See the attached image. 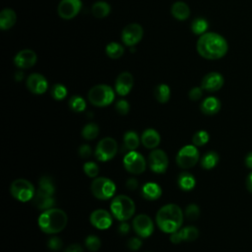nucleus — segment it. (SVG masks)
Listing matches in <instances>:
<instances>
[{
	"label": "nucleus",
	"mask_w": 252,
	"mask_h": 252,
	"mask_svg": "<svg viewBox=\"0 0 252 252\" xmlns=\"http://www.w3.org/2000/svg\"><path fill=\"white\" fill-rule=\"evenodd\" d=\"M142 196L150 201H155L161 196V188L156 182H147L142 186Z\"/></svg>",
	"instance_id": "obj_23"
},
{
	"label": "nucleus",
	"mask_w": 252,
	"mask_h": 252,
	"mask_svg": "<svg viewBox=\"0 0 252 252\" xmlns=\"http://www.w3.org/2000/svg\"><path fill=\"white\" fill-rule=\"evenodd\" d=\"M180 231L184 241H194L199 236V230L195 226H185Z\"/></svg>",
	"instance_id": "obj_36"
},
{
	"label": "nucleus",
	"mask_w": 252,
	"mask_h": 252,
	"mask_svg": "<svg viewBox=\"0 0 252 252\" xmlns=\"http://www.w3.org/2000/svg\"><path fill=\"white\" fill-rule=\"evenodd\" d=\"M32 200V204L34 205V207L37 208L38 210H42V211L51 209L55 204V199H54L53 195L42 192L39 189H37V191L35 192V194Z\"/></svg>",
	"instance_id": "obj_20"
},
{
	"label": "nucleus",
	"mask_w": 252,
	"mask_h": 252,
	"mask_svg": "<svg viewBox=\"0 0 252 252\" xmlns=\"http://www.w3.org/2000/svg\"><path fill=\"white\" fill-rule=\"evenodd\" d=\"M200 216V209L195 204H190L185 209V217L189 220H195Z\"/></svg>",
	"instance_id": "obj_40"
},
{
	"label": "nucleus",
	"mask_w": 252,
	"mask_h": 252,
	"mask_svg": "<svg viewBox=\"0 0 252 252\" xmlns=\"http://www.w3.org/2000/svg\"><path fill=\"white\" fill-rule=\"evenodd\" d=\"M15 78H16V80H17V81H21V80L23 79V73H22V72H18V73H16Z\"/></svg>",
	"instance_id": "obj_53"
},
{
	"label": "nucleus",
	"mask_w": 252,
	"mask_h": 252,
	"mask_svg": "<svg viewBox=\"0 0 252 252\" xmlns=\"http://www.w3.org/2000/svg\"><path fill=\"white\" fill-rule=\"evenodd\" d=\"M123 165L125 169L132 174H140L146 169V160L144 157L135 151H130L124 156Z\"/></svg>",
	"instance_id": "obj_10"
},
{
	"label": "nucleus",
	"mask_w": 252,
	"mask_h": 252,
	"mask_svg": "<svg viewBox=\"0 0 252 252\" xmlns=\"http://www.w3.org/2000/svg\"><path fill=\"white\" fill-rule=\"evenodd\" d=\"M110 211L115 219L120 221H125L133 217L135 213V204L130 197L126 195H118L112 200Z\"/></svg>",
	"instance_id": "obj_4"
},
{
	"label": "nucleus",
	"mask_w": 252,
	"mask_h": 252,
	"mask_svg": "<svg viewBox=\"0 0 252 252\" xmlns=\"http://www.w3.org/2000/svg\"><path fill=\"white\" fill-rule=\"evenodd\" d=\"M156 220L161 231L172 233L181 227L183 221L182 210L175 204L164 205L157 213Z\"/></svg>",
	"instance_id": "obj_2"
},
{
	"label": "nucleus",
	"mask_w": 252,
	"mask_h": 252,
	"mask_svg": "<svg viewBox=\"0 0 252 252\" xmlns=\"http://www.w3.org/2000/svg\"><path fill=\"white\" fill-rule=\"evenodd\" d=\"M245 185H246L247 190H248L250 193H252V171L247 175L246 180H245Z\"/></svg>",
	"instance_id": "obj_52"
},
{
	"label": "nucleus",
	"mask_w": 252,
	"mask_h": 252,
	"mask_svg": "<svg viewBox=\"0 0 252 252\" xmlns=\"http://www.w3.org/2000/svg\"><path fill=\"white\" fill-rule=\"evenodd\" d=\"M84 172L89 176V177H96L98 174V166L95 162L94 161H87L84 166H83Z\"/></svg>",
	"instance_id": "obj_41"
},
{
	"label": "nucleus",
	"mask_w": 252,
	"mask_h": 252,
	"mask_svg": "<svg viewBox=\"0 0 252 252\" xmlns=\"http://www.w3.org/2000/svg\"><path fill=\"white\" fill-rule=\"evenodd\" d=\"M199 160V151L195 145H186L181 148L176 156V163L181 168H190Z\"/></svg>",
	"instance_id": "obj_9"
},
{
	"label": "nucleus",
	"mask_w": 252,
	"mask_h": 252,
	"mask_svg": "<svg viewBox=\"0 0 252 252\" xmlns=\"http://www.w3.org/2000/svg\"><path fill=\"white\" fill-rule=\"evenodd\" d=\"M220 106H221V103H220V101L218 97L208 96L202 101V103L200 105V108H201V111L204 114L214 115V114H217L220 111Z\"/></svg>",
	"instance_id": "obj_22"
},
{
	"label": "nucleus",
	"mask_w": 252,
	"mask_h": 252,
	"mask_svg": "<svg viewBox=\"0 0 252 252\" xmlns=\"http://www.w3.org/2000/svg\"><path fill=\"white\" fill-rule=\"evenodd\" d=\"M85 244H86V247L92 251V252H95L99 249L100 247V239L96 236V235H89L87 236L86 240H85Z\"/></svg>",
	"instance_id": "obj_39"
},
{
	"label": "nucleus",
	"mask_w": 252,
	"mask_h": 252,
	"mask_svg": "<svg viewBox=\"0 0 252 252\" xmlns=\"http://www.w3.org/2000/svg\"><path fill=\"white\" fill-rule=\"evenodd\" d=\"M99 128L95 123H89L84 126L82 130V136L86 140H94L97 137Z\"/></svg>",
	"instance_id": "obj_34"
},
{
	"label": "nucleus",
	"mask_w": 252,
	"mask_h": 252,
	"mask_svg": "<svg viewBox=\"0 0 252 252\" xmlns=\"http://www.w3.org/2000/svg\"><path fill=\"white\" fill-rule=\"evenodd\" d=\"M17 21V14L10 8H5L0 13V28L1 30H9Z\"/></svg>",
	"instance_id": "obj_24"
},
{
	"label": "nucleus",
	"mask_w": 252,
	"mask_h": 252,
	"mask_svg": "<svg viewBox=\"0 0 252 252\" xmlns=\"http://www.w3.org/2000/svg\"><path fill=\"white\" fill-rule=\"evenodd\" d=\"M209 140H210V135L205 130H200V131L196 132L192 138L193 145H195L196 147L204 146L205 144H207L209 142Z\"/></svg>",
	"instance_id": "obj_37"
},
{
	"label": "nucleus",
	"mask_w": 252,
	"mask_h": 252,
	"mask_svg": "<svg viewBox=\"0 0 252 252\" xmlns=\"http://www.w3.org/2000/svg\"><path fill=\"white\" fill-rule=\"evenodd\" d=\"M93 195L99 200L110 199L116 190L115 184L107 177H96L93 180L91 185Z\"/></svg>",
	"instance_id": "obj_6"
},
{
	"label": "nucleus",
	"mask_w": 252,
	"mask_h": 252,
	"mask_svg": "<svg viewBox=\"0 0 252 252\" xmlns=\"http://www.w3.org/2000/svg\"><path fill=\"white\" fill-rule=\"evenodd\" d=\"M105 53L112 59L120 58L124 53V47L117 42H110L105 47Z\"/></svg>",
	"instance_id": "obj_32"
},
{
	"label": "nucleus",
	"mask_w": 252,
	"mask_h": 252,
	"mask_svg": "<svg viewBox=\"0 0 252 252\" xmlns=\"http://www.w3.org/2000/svg\"><path fill=\"white\" fill-rule=\"evenodd\" d=\"M177 184H178L179 188L182 189L183 191H190L195 187L196 179L189 172H181L178 175Z\"/></svg>",
	"instance_id": "obj_26"
},
{
	"label": "nucleus",
	"mask_w": 252,
	"mask_h": 252,
	"mask_svg": "<svg viewBox=\"0 0 252 252\" xmlns=\"http://www.w3.org/2000/svg\"><path fill=\"white\" fill-rule=\"evenodd\" d=\"M12 196L20 202H28L32 200L35 194L33 185L27 179L19 178L12 182L10 186Z\"/></svg>",
	"instance_id": "obj_7"
},
{
	"label": "nucleus",
	"mask_w": 252,
	"mask_h": 252,
	"mask_svg": "<svg viewBox=\"0 0 252 252\" xmlns=\"http://www.w3.org/2000/svg\"><path fill=\"white\" fill-rule=\"evenodd\" d=\"M64 252H84V250L79 244H71L64 250Z\"/></svg>",
	"instance_id": "obj_49"
},
{
	"label": "nucleus",
	"mask_w": 252,
	"mask_h": 252,
	"mask_svg": "<svg viewBox=\"0 0 252 252\" xmlns=\"http://www.w3.org/2000/svg\"><path fill=\"white\" fill-rule=\"evenodd\" d=\"M69 106L75 112H82L86 109V101L80 95H73L69 99Z\"/></svg>",
	"instance_id": "obj_35"
},
{
	"label": "nucleus",
	"mask_w": 252,
	"mask_h": 252,
	"mask_svg": "<svg viewBox=\"0 0 252 252\" xmlns=\"http://www.w3.org/2000/svg\"><path fill=\"white\" fill-rule=\"evenodd\" d=\"M133 228L138 236L142 238H147L154 232V223L152 219L145 215H138L133 220Z\"/></svg>",
	"instance_id": "obj_12"
},
{
	"label": "nucleus",
	"mask_w": 252,
	"mask_h": 252,
	"mask_svg": "<svg viewBox=\"0 0 252 252\" xmlns=\"http://www.w3.org/2000/svg\"><path fill=\"white\" fill-rule=\"evenodd\" d=\"M90 221L98 229H106L112 223V216L103 209H97L91 214Z\"/></svg>",
	"instance_id": "obj_16"
},
{
	"label": "nucleus",
	"mask_w": 252,
	"mask_h": 252,
	"mask_svg": "<svg viewBox=\"0 0 252 252\" xmlns=\"http://www.w3.org/2000/svg\"><path fill=\"white\" fill-rule=\"evenodd\" d=\"M142 144L148 149H155L159 145L160 136L157 130L153 128L146 129L141 137Z\"/></svg>",
	"instance_id": "obj_21"
},
{
	"label": "nucleus",
	"mask_w": 252,
	"mask_h": 252,
	"mask_svg": "<svg viewBox=\"0 0 252 252\" xmlns=\"http://www.w3.org/2000/svg\"><path fill=\"white\" fill-rule=\"evenodd\" d=\"M62 245H63L62 240L59 237H57V236H53V237L49 238L48 241H47V246L51 250H55V251L60 250Z\"/></svg>",
	"instance_id": "obj_43"
},
{
	"label": "nucleus",
	"mask_w": 252,
	"mask_h": 252,
	"mask_svg": "<svg viewBox=\"0 0 252 252\" xmlns=\"http://www.w3.org/2000/svg\"><path fill=\"white\" fill-rule=\"evenodd\" d=\"M196 48L201 57L209 60H217L222 58L227 53L228 44L226 39L220 33L207 32L200 35Z\"/></svg>",
	"instance_id": "obj_1"
},
{
	"label": "nucleus",
	"mask_w": 252,
	"mask_h": 252,
	"mask_svg": "<svg viewBox=\"0 0 252 252\" xmlns=\"http://www.w3.org/2000/svg\"><path fill=\"white\" fill-rule=\"evenodd\" d=\"M110 12V6L104 1H97L92 7V13L95 18H105Z\"/></svg>",
	"instance_id": "obj_30"
},
{
	"label": "nucleus",
	"mask_w": 252,
	"mask_h": 252,
	"mask_svg": "<svg viewBox=\"0 0 252 252\" xmlns=\"http://www.w3.org/2000/svg\"><path fill=\"white\" fill-rule=\"evenodd\" d=\"M138 186H139V182H138V180H137L136 178L131 177V178L127 179V181H126V187H127L129 190H135V189L138 188Z\"/></svg>",
	"instance_id": "obj_48"
},
{
	"label": "nucleus",
	"mask_w": 252,
	"mask_h": 252,
	"mask_svg": "<svg viewBox=\"0 0 252 252\" xmlns=\"http://www.w3.org/2000/svg\"><path fill=\"white\" fill-rule=\"evenodd\" d=\"M134 78L129 72H122L115 81V91L119 95H126L132 90Z\"/></svg>",
	"instance_id": "obj_19"
},
{
	"label": "nucleus",
	"mask_w": 252,
	"mask_h": 252,
	"mask_svg": "<svg viewBox=\"0 0 252 252\" xmlns=\"http://www.w3.org/2000/svg\"><path fill=\"white\" fill-rule=\"evenodd\" d=\"M115 109L117 110L118 113H120L121 115H126L129 112L130 109V105L128 103L127 100L125 99H119L116 104H115Z\"/></svg>",
	"instance_id": "obj_42"
},
{
	"label": "nucleus",
	"mask_w": 252,
	"mask_h": 252,
	"mask_svg": "<svg viewBox=\"0 0 252 252\" xmlns=\"http://www.w3.org/2000/svg\"><path fill=\"white\" fill-rule=\"evenodd\" d=\"M170 241H171L172 243H175V244L180 243L181 241H183V237H182V234H181L180 229H178V230H176V231L170 233Z\"/></svg>",
	"instance_id": "obj_47"
},
{
	"label": "nucleus",
	"mask_w": 252,
	"mask_h": 252,
	"mask_svg": "<svg viewBox=\"0 0 252 252\" xmlns=\"http://www.w3.org/2000/svg\"><path fill=\"white\" fill-rule=\"evenodd\" d=\"M123 145L129 151H134L140 145V139L135 131H127L123 137Z\"/></svg>",
	"instance_id": "obj_28"
},
{
	"label": "nucleus",
	"mask_w": 252,
	"mask_h": 252,
	"mask_svg": "<svg viewBox=\"0 0 252 252\" xmlns=\"http://www.w3.org/2000/svg\"><path fill=\"white\" fill-rule=\"evenodd\" d=\"M36 62V54L31 49H23L14 57V64L21 69L32 67Z\"/></svg>",
	"instance_id": "obj_18"
},
{
	"label": "nucleus",
	"mask_w": 252,
	"mask_h": 252,
	"mask_svg": "<svg viewBox=\"0 0 252 252\" xmlns=\"http://www.w3.org/2000/svg\"><path fill=\"white\" fill-rule=\"evenodd\" d=\"M51 95L56 100H61L67 95V89L62 84H55L51 89Z\"/></svg>",
	"instance_id": "obj_38"
},
{
	"label": "nucleus",
	"mask_w": 252,
	"mask_h": 252,
	"mask_svg": "<svg viewBox=\"0 0 252 252\" xmlns=\"http://www.w3.org/2000/svg\"><path fill=\"white\" fill-rule=\"evenodd\" d=\"M149 166L155 173L165 172L168 166V158L166 154L159 149L152 151L149 156Z\"/></svg>",
	"instance_id": "obj_13"
},
{
	"label": "nucleus",
	"mask_w": 252,
	"mask_h": 252,
	"mask_svg": "<svg viewBox=\"0 0 252 252\" xmlns=\"http://www.w3.org/2000/svg\"><path fill=\"white\" fill-rule=\"evenodd\" d=\"M208 28H209V24L207 20H205L204 18H196L191 23V30L193 33L198 35H202L205 32H207Z\"/></svg>",
	"instance_id": "obj_33"
},
{
	"label": "nucleus",
	"mask_w": 252,
	"mask_h": 252,
	"mask_svg": "<svg viewBox=\"0 0 252 252\" xmlns=\"http://www.w3.org/2000/svg\"><path fill=\"white\" fill-rule=\"evenodd\" d=\"M78 152H79V155H80L81 158H89L92 155V148L89 145L84 144V145L80 146Z\"/></svg>",
	"instance_id": "obj_46"
},
{
	"label": "nucleus",
	"mask_w": 252,
	"mask_h": 252,
	"mask_svg": "<svg viewBox=\"0 0 252 252\" xmlns=\"http://www.w3.org/2000/svg\"><path fill=\"white\" fill-rule=\"evenodd\" d=\"M141 246H142V240L139 237H132L127 242V247L132 251L138 250Z\"/></svg>",
	"instance_id": "obj_45"
},
{
	"label": "nucleus",
	"mask_w": 252,
	"mask_h": 252,
	"mask_svg": "<svg viewBox=\"0 0 252 252\" xmlns=\"http://www.w3.org/2000/svg\"><path fill=\"white\" fill-rule=\"evenodd\" d=\"M27 87L30 92L35 94H42L46 92L48 83L46 79L38 73L31 74L27 79Z\"/></svg>",
	"instance_id": "obj_17"
},
{
	"label": "nucleus",
	"mask_w": 252,
	"mask_h": 252,
	"mask_svg": "<svg viewBox=\"0 0 252 252\" xmlns=\"http://www.w3.org/2000/svg\"><path fill=\"white\" fill-rule=\"evenodd\" d=\"M244 163H245V166H246V167L252 169V152H249V153L245 156Z\"/></svg>",
	"instance_id": "obj_51"
},
{
	"label": "nucleus",
	"mask_w": 252,
	"mask_h": 252,
	"mask_svg": "<svg viewBox=\"0 0 252 252\" xmlns=\"http://www.w3.org/2000/svg\"><path fill=\"white\" fill-rule=\"evenodd\" d=\"M220 160V157L218 155V153L214 152V151H210L207 152L201 158V166L204 169H212L214 168Z\"/></svg>",
	"instance_id": "obj_27"
},
{
	"label": "nucleus",
	"mask_w": 252,
	"mask_h": 252,
	"mask_svg": "<svg viewBox=\"0 0 252 252\" xmlns=\"http://www.w3.org/2000/svg\"><path fill=\"white\" fill-rule=\"evenodd\" d=\"M117 150L118 146L116 141L113 138L105 137L97 143L94 156L99 161H107L115 157Z\"/></svg>",
	"instance_id": "obj_8"
},
{
	"label": "nucleus",
	"mask_w": 252,
	"mask_h": 252,
	"mask_svg": "<svg viewBox=\"0 0 252 252\" xmlns=\"http://www.w3.org/2000/svg\"><path fill=\"white\" fill-rule=\"evenodd\" d=\"M82 9L81 0H61L57 11L60 18L70 20L75 18Z\"/></svg>",
	"instance_id": "obj_14"
},
{
	"label": "nucleus",
	"mask_w": 252,
	"mask_h": 252,
	"mask_svg": "<svg viewBox=\"0 0 252 252\" xmlns=\"http://www.w3.org/2000/svg\"><path fill=\"white\" fill-rule=\"evenodd\" d=\"M144 30L142 26L137 23H132L127 25L121 33V39L123 43L127 46H132L137 44L143 37Z\"/></svg>",
	"instance_id": "obj_11"
},
{
	"label": "nucleus",
	"mask_w": 252,
	"mask_h": 252,
	"mask_svg": "<svg viewBox=\"0 0 252 252\" xmlns=\"http://www.w3.org/2000/svg\"><path fill=\"white\" fill-rule=\"evenodd\" d=\"M154 94H155V97L157 98L158 101H159L160 103H165V102L168 101V99L170 97V89L165 84L158 85L155 88Z\"/></svg>",
	"instance_id": "obj_29"
},
{
	"label": "nucleus",
	"mask_w": 252,
	"mask_h": 252,
	"mask_svg": "<svg viewBox=\"0 0 252 252\" xmlns=\"http://www.w3.org/2000/svg\"><path fill=\"white\" fill-rule=\"evenodd\" d=\"M170 12H171V15L175 19L180 20V21L186 20L190 15L189 6L186 3L181 2V1H177L174 4H172Z\"/></svg>",
	"instance_id": "obj_25"
},
{
	"label": "nucleus",
	"mask_w": 252,
	"mask_h": 252,
	"mask_svg": "<svg viewBox=\"0 0 252 252\" xmlns=\"http://www.w3.org/2000/svg\"><path fill=\"white\" fill-rule=\"evenodd\" d=\"M224 84L223 76L216 71L210 72L204 76L201 82V88L209 93H214L222 88Z\"/></svg>",
	"instance_id": "obj_15"
},
{
	"label": "nucleus",
	"mask_w": 252,
	"mask_h": 252,
	"mask_svg": "<svg viewBox=\"0 0 252 252\" xmlns=\"http://www.w3.org/2000/svg\"><path fill=\"white\" fill-rule=\"evenodd\" d=\"M115 97L114 91L107 85H96L93 87L88 94L90 102L95 106L101 107L110 104Z\"/></svg>",
	"instance_id": "obj_5"
},
{
	"label": "nucleus",
	"mask_w": 252,
	"mask_h": 252,
	"mask_svg": "<svg viewBox=\"0 0 252 252\" xmlns=\"http://www.w3.org/2000/svg\"><path fill=\"white\" fill-rule=\"evenodd\" d=\"M202 95H203V89L200 87H194L188 93V96L191 100H198L202 97Z\"/></svg>",
	"instance_id": "obj_44"
},
{
	"label": "nucleus",
	"mask_w": 252,
	"mask_h": 252,
	"mask_svg": "<svg viewBox=\"0 0 252 252\" xmlns=\"http://www.w3.org/2000/svg\"><path fill=\"white\" fill-rule=\"evenodd\" d=\"M67 215L60 209L51 208L43 211L38 218L39 228L48 234H55L63 230L67 224Z\"/></svg>",
	"instance_id": "obj_3"
},
{
	"label": "nucleus",
	"mask_w": 252,
	"mask_h": 252,
	"mask_svg": "<svg viewBox=\"0 0 252 252\" xmlns=\"http://www.w3.org/2000/svg\"><path fill=\"white\" fill-rule=\"evenodd\" d=\"M38 189L42 192H45L50 195H54L55 192V185L50 176L44 175L41 176L40 179L38 180Z\"/></svg>",
	"instance_id": "obj_31"
},
{
	"label": "nucleus",
	"mask_w": 252,
	"mask_h": 252,
	"mask_svg": "<svg viewBox=\"0 0 252 252\" xmlns=\"http://www.w3.org/2000/svg\"><path fill=\"white\" fill-rule=\"evenodd\" d=\"M118 230H119V232L121 233V234H127L129 231H130V225L127 223V222H124V221H122L120 224H119V226H118Z\"/></svg>",
	"instance_id": "obj_50"
}]
</instances>
